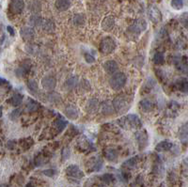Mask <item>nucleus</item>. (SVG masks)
Returning a JSON list of instances; mask_svg holds the SVG:
<instances>
[{
  "label": "nucleus",
  "instance_id": "obj_27",
  "mask_svg": "<svg viewBox=\"0 0 188 187\" xmlns=\"http://www.w3.org/2000/svg\"><path fill=\"white\" fill-rule=\"evenodd\" d=\"M176 86H178V89L181 91H183L184 93H186L187 90H188V84H187L186 78H180V79H178V80H177V82H176Z\"/></svg>",
  "mask_w": 188,
  "mask_h": 187
},
{
  "label": "nucleus",
  "instance_id": "obj_37",
  "mask_svg": "<svg viewBox=\"0 0 188 187\" xmlns=\"http://www.w3.org/2000/svg\"><path fill=\"white\" fill-rule=\"evenodd\" d=\"M26 51L27 53H29L30 55H35L38 51H39V48L37 45L35 44H27L26 45Z\"/></svg>",
  "mask_w": 188,
  "mask_h": 187
},
{
  "label": "nucleus",
  "instance_id": "obj_46",
  "mask_svg": "<svg viewBox=\"0 0 188 187\" xmlns=\"http://www.w3.org/2000/svg\"><path fill=\"white\" fill-rule=\"evenodd\" d=\"M7 30H8V32L10 34V36H14V35H15L14 30H13V28H12V26H9L7 27Z\"/></svg>",
  "mask_w": 188,
  "mask_h": 187
},
{
  "label": "nucleus",
  "instance_id": "obj_36",
  "mask_svg": "<svg viewBox=\"0 0 188 187\" xmlns=\"http://www.w3.org/2000/svg\"><path fill=\"white\" fill-rule=\"evenodd\" d=\"M179 137L182 141H186L187 139V123H185L179 132Z\"/></svg>",
  "mask_w": 188,
  "mask_h": 187
},
{
  "label": "nucleus",
  "instance_id": "obj_45",
  "mask_svg": "<svg viewBox=\"0 0 188 187\" xmlns=\"http://www.w3.org/2000/svg\"><path fill=\"white\" fill-rule=\"evenodd\" d=\"M15 141H13V140H9V141H8V143H7V148L8 149H9V150H13V148L15 147Z\"/></svg>",
  "mask_w": 188,
  "mask_h": 187
},
{
  "label": "nucleus",
  "instance_id": "obj_39",
  "mask_svg": "<svg viewBox=\"0 0 188 187\" xmlns=\"http://www.w3.org/2000/svg\"><path fill=\"white\" fill-rule=\"evenodd\" d=\"M102 180H103V182H105V183L109 184V183H111V182L114 181V176H113L112 174L107 173V174H105V175L102 176Z\"/></svg>",
  "mask_w": 188,
  "mask_h": 187
},
{
  "label": "nucleus",
  "instance_id": "obj_30",
  "mask_svg": "<svg viewBox=\"0 0 188 187\" xmlns=\"http://www.w3.org/2000/svg\"><path fill=\"white\" fill-rule=\"evenodd\" d=\"M28 9H29V10H31V12L38 13L39 12H41V5L39 1L34 0V1H31L28 4Z\"/></svg>",
  "mask_w": 188,
  "mask_h": 187
},
{
  "label": "nucleus",
  "instance_id": "obj_7",
  "mask_svg": "<svg viewBox=\"0 0 188 187\" xmlns=\"http://www.w3.org/2000/svg\"><path fill=\"white\" fill-rule=\"evenodd\" d=\"M26 7L24 0H12L9 5V9L12 14H20Z\"/></svg>",
  "mask_w": 188,
  "mask_h": 187
},
{
  "label": "nucleus",
  "instance_id": "obj_53",
  "mask_svg": "<svg viewBox=\"0 0 188 187\" xmlns=\"http://www.w3.org/2000/svg\"><path fill=\"white\" fill-rule=\"evenodd\" d=\"M0 144H1V142H0Z\"/></svg>",
  "mask_w": 188,
  "mask_h": 187
},
{
  "label": "nucleus",
  "instance_id": "obj_6",
  "mask_svg": "<svg viewBox=\"0 0 188 187\" xmlns=\"http://www.w3.org/2000/svg\"><path fill=\"white\" fill-rule=\"evenodd\" d=\"M41 84L45 90L52 91L56 89V86H57V79L56 77H54L52 75H47V76H44L41 79Z\"/></svg>",
  "mask_w": 188,
  "mask_h": 187
},
{
  "label": "nucleus",
  "instance_id": "obj_40",
  "mask_svg": "<svg viewBox=\"0 0 188 187\" xmlns=\"http://www.w3.org/2000/svg\"><path fill=\"white\" fill-rule=\"evenodd\" d=\"M102 167H103V161L101 160V158H97L93 164V170L99 171V170H101Z\"/></svg>",
  "mask_w": 188,
  "mask_h": 187
},
{
  "label": "nucleus",
  "instance_id": "obj_18",
  "mask_svg": "<svg viewBox=\"0 0 188 187\" xmlns=\"http://www.w3.org/2000/svg\"><path fill=\"white\" fill-rule=\"evenodd\" d=\"M55 6L59 12H66L71 7V1L70 0H57Z\"/></svg>",
  "mask_w": 188,
  "mask_h": 187
},
{
  "label": "nucleus",
  "instance_id": "obj_14",
  "mask_svg": "<svg viewBox=\"0 0 188 187\" xmlns=\"http://www.w3.org/2000/svg\"><path fill=\"white\" fill-rule=\"evenodd\" d=\"M115 26V18L111 15L106 16L102 22V28L105 31H110Z\"/></svg>",
  "mask_w": 188,
  "mask_h": 187
},
{
  "label": "nucleus",
  "instance_id": "obj_24",
  "mask_svg": "<svg viewBox=\"0 0 188 187\" xmlns=\"http://www.w3.org/2000/svg\"><path fill=\"white\" fill-rule=\"evenodd\" d=\"M9 102L12 106L17 107L22 104V102H23V95H21L20 93H15L12 98L9 99Z\"/></svg>",
  "mask_w": 188,
  "mask_h": 187
},
{
  "label": "nucleus",
  "instance_id": "obj_38",
  "mask_svg": "<svg viewBox=\"0 0 188 187\" xmlns=\"http://www.w3.org/2000/svg\"><path fill=\"white\" fill-rule=\"evenodd\" d=\"M183 6V0H171V7L175 9H181Z\"/></svg>",
  "mask_w": 188,
  "mask_h": 187
},
{
  "label": "nucleus",
  "instance_id": "obj_13",
  "mask_svg": "<svg viewBox=\"0 0 188 187\" xmlns=\"http://www.w3.org/2000/svg\"><path fill=\"white\" fill-rule=\"evenodd\" d=\"M137 140L138 142L139 149L143 150L148 146V135L145 131L138 132L137 134Z\"/></svg>",
  "mask_w": 188,
  "mask_h": 187
},
{
  "label": "nucleus",
  "instance_id": "obj_25",
  "mask_svg": "<svg viewBox=\"0 0 188 187\" xmlns=\"http://www.w3.org/2000/svg\"><path fill=\"white\" fill-rule=\"evenodd\" d=\"M176 65L177 68H178L179 71L186 73L187 72V61H186V58L183 57L182 58H179L178 60H176Z\"/></svg>",
  "mask_w": 188,
  "mask_h": 187
},
{
  "label": "nucleus",
  "instance_id": "obj_28",
  "mask_svg": "<svg viewBox=\"0 0 188 187\" xmlns=\"http://www.w3.org/2000/svg\"><path fill=\"white\" fill-rule=\"evenodd\" d=\"M28 71H29V66L24 64V65H21L19 68L16 69L15 73L18 77H24V76H26L27 74Z\"/></svg>",
  "mask_w": 188,
  "mask_h": 187
},
{
  "label": "nucleus",
  "instance_id": "obj_52",
  "mask_svg": "<svg viewBox=\"0 0 188 187\" xmlns=\"http://www.w3.org/2000/svg\"><path fill=\"white\" fill-rule=\"evenodd\" d=\"M0 9H1V4H0Z\"/></svg>",
  "mask_w": 188,
  "mask_h": 187
},
{
  "label": "nucleus",
  "instance_id": "obj_22",
  "mask_svg": "<svg viewBox=\"0 0 188 187\" xmlns=\"http://www.w3.org/2000/svg\"><path fill=\"white\" fill-rule=\"evenodd\" d=\"M105 158L110 161V162H114L118 159L119 157V153L118 151L115 150V149H111V148H109V149H106L105 151Z\"/></svg>",
  "mask_w": 188,
  "mask_h": 187
},
{
  "label": "nucleus",
  "instance_id": "obj_17",
  "mask_svg": "<svg viewBox=\"0 0 188 187\" xmlns=\"http://www.w3.org/2000/svg\"><path fill=\"white\" fill-rule=\"evenodd\" d=\"M173 144L168 141V140H164V141H161L160 143L156 145L155 147V150L156 151H159V152H163V151H168L171 148H172Z\"/></svg>",
  "mask_w": 188,
  "mask_h": 187
},
{
  "label": "nucleus",
  "instance_id": "obj_43",
  "mask_svg": "<svg viewBox=\"0 0 188 187\" xmlns=\"http://www.w3.org/2000/svg\"><path fill=\"white\" fill-rule=\"evenodd\" d=\"M85 59L87 63H94L95 62V58L93 56H91V55L86 53L85 54Z\"/></svg>",
  "mask_w": 188,
  "mask_h": 187
},
{
  "label": "nucleus",
  "instance_id": "obj_33",
  "mask_svg": "<svg viewBox=\"0 0 188 187\" xmlns=\"http://www.w3.org/2000/svg\"><path fill=\"white\" fill-rule=\"evenodd\" d=\"M137 157H133V158L125 161V162L123 163V164H122V167H123L124 168H128V169L130 168V169H132V168H134L137 166Z\"/></svg>",
  "mask_w": 188,
  "mask_h": 187
},
{
  "label": "nucleus",
  "instance_id": "obj_44",
  "mask_svg": "<svg viewBox=\"0 0 188 187\" xmlns=\"http://www.w3.org/2000/svg\"><path fill=\"white\" fill-rule=\"evenodd\" d=\"M55 173H56V171H55L54 169H47V170L43 171V174L45 176H48V177H53Z\"/></svg>",
  "mask_w": 188,
  "mask_h": 187
},
{
  "label": "nucleus",
  "instance_id": "obj_49",
  "mask_svg": "<svg viewBox=\"0 0 188 187\" xmlns=\"http://www.w3.org/2000/svg\"><path fill=\"white\" fill-rule=\"evenodd\" d=\"M2 83H5V80L2 79V78H0V85H2Z\"/></svg>",
  "mask_w": 188,
  "mask_h": 187
},
{
  "label": "nucleus",
  "instance_id": "obj_42",
  "mask_svg": "<svg viewBox=\"0 0 188 187\" xmlns=\"http://www.w3.org/2000/svg\"><path fill=\"white\" fill-rule=\"evenodd\" d=\"M61 157L62 159L65 161V160H67L69 157H70V150L68 148H64L62 150V152H61Z\"/></svg>",
  "mask_w": 188,
  "mask_h": 187
},
{
  "label": "nucleus",
  "instance_id": "obj_9",
  "mask_svg": "<svg viewBox=\"0 0 188 187\" xmlns=\"http://www.w3.org/2000/svg\"><path fill=\"white\" fill-rule=\"evenodd\" d=\"M64 114L70 119H77L79 117V110L73 104H68L64 109Z\"/></svg>",
  "mask_w": 188,
  "mask_h": 187
},
{
  "label": "nucleus",
  "instance_id": "obj_29",
  "mask_svg": "<svg viewBox=\"0 0 188 187\" xmlns=\"http://www.w3.org/2000/svg\"><path fill=\"white\" fill-rule=\"evenodd\" d=\"M86 22V19H85V16L81 13H78V14H75L73 18V25L77 26H83Z\"/></svg>",
  "mask_w": 188,
  "mask_h": 187
},
{
  "label": "nucleus",
  "instance_id": "obj_11",
  "mask_svg": "<svg viewBox=\"0 0 188 187\" xmlns=\"http://www.w3.org/2000/svg\"><path fill=\"white\" fill-rule=\"evenodd\" d=\"M99 105H100V103H99V101L97 100L96 98H90V100L87 101V105H86L87 112L88 114L95 113L99 108Z\"/></svg>",
  "mask_w": 188,
  "mask_h": 187
},
{
  "label": "nucleus",
  "instance_id": "obj_50",
  "mask_svg": "<svg viewBox=\"0 0 188 187\" xmlns=\"http://www.w3.org/2000/svg\"><path fill=\"white\" fill-rule=\"evenodd\" d=\"M2 117V107L0 106V118Z\"/></svg>",
  "mask_w": 188,
  "mask_h": 187
},
{
  "label": "nucleus",
  "instance_id": "obj_1",
  "mask_svg": "<svg viewBox=\"0 0 188 187\" xmlns=\"http://www.w3.org/2000/svg\"><path fill=\"white\" fill-rule=\"evenodd\" d=\"M127 81V76L123 72H116L109 79V85L114 90H120L123 89Z\"/></svg>",
  "mask_w": 188,
  "mask_h": 187
},
{
  "label": "nucleus",
  "instance_id": "obj_21",
  "mask_svg": "<svg viewBox=\"0 0 188 187\" xmlns=\"http://www.w3.org/2000/svg\"><path fill=\"white\" fill-rule=\"evenodd\" d=\"M139 106L142 111L150 112L153 108V104L151 100H149V99H143V100H141L139 103Z\"/></svg>",
  "mask_w": 188,
  "mask_h": 187
},
{
  "label": "nucleus",
  "instance_id": "obj_35",
  "mask_svg": "<svg viewBox=\"0 0 188 187\" xmlns=\"http://www.w3.org/2000/svg\"><path fill=\"white\" fill-rule=\"evenodd\" d=\"M47 98H48V101L51 103H58L61 100L60 95L57 92H51L50 94L47 95Z\"/></svg>",
  "mask_w": 188,
  "mask_h": 187
},
{
  "label": "nucleus",
  "instance_id": "obj_20",
  "mask_svg": "<svg viewBox=\"0 0 188 187\" xmlns=\"http://www.w3.org/2000/svg\"><path fill=\"white\" fill-rule=\"evenodd\" d=\"M77 84H78V77L75 75L72 76V77H70L69 79H67V81L65 82L64 84V87L66 90H73L74 87L77 86Z\"/></svg>",
  "mask_w": 188,
  "mask_h": 187
},
{
  "label": "nucleus",
  "instance_id": "obj_4",
  "mask_svg": "<svg viewBox=\"0 0 188 187\" xmlns=\"http://www.w3.org/2000/svg\"><path fill=\"white\" fill-rule=\"evenodd\" d=\"M66 175L70 179V181L78 182L84 177L83 171L76 166V164H71L67 168H66Z\"/></svg>",
  "mask_w": 188,
  "mask_h": 187
},
{
  "label": "nucleus",
  "instance_id": "obj_15",
  "mask_svg": "<svg viewBox=\"0 0 188 187\" xmlns=\"http://www.w3.org/2000/svg\"><path fill=\"white\" fill-rule=\"evenodd\" d=\"M126 118H127L128 124H129L130 126H132V127L137 129V128H140V127L142 126V122H141L140 118H139L137 116H136V115H133V114L128 115V116L126 117Z\"/></svg>",
  "mask_w": 188,
  "mask_h": 187
},
{
  "label": "nucleus",
  "instance_id": "obj_26",
  "mask_svg": "<svg viewBox=\"0 0 188 187\" xmlns=\"http://www.w3.org/2000/svg\"><path fill=\"white\" fill-rule=\"evenodd\" d=\"M42 18L37 14H34V15H32L30 18H29V24L30 26H37V27H41V24H42Z\"/></svg>",
  "mask_w": 188,
  "mask_h": 187
},
{
  "label": "nucleus",
  "instance_id": "obj_19",
  "mask_svg": "<svg viewBox=\"0 0 188 187\" xmlns=\"http://www.w3.org/2000/svg\"><path fill=\"white\" fill-rule=\"evenodd\" d=\"M41 27L45 32L51 33V32H53L55 30V28H56V26H55V23L52 20H50V19H43Z\"/></svg>",
  "mask_w": 188,
  "mask_h": 187
},
{
  "label": "nucleus",
  "instance_id": "obj_5",
  "mask_svg": "<svg viewBox=\"0 0 188 187\" xmlns=\"http://www.w3.org/2000/svg\"><path fill=\"white\" fill-rule=\"evenodd\" d=\"M147 28V23L143 19H137L134 24L128 27V31L133 35H139Z\"/></svg>",
  "mask_w": 188,
  "mask_h": 187
},
{
  "label": "nucleus",
  "instance_id": "obj_3",
  "mask_svg": "<svg viewBox=\"0 0 188 187\" xmlns=\"http://www.w3.org/2000/svg\"><path fill=\"white\" fill-rule=\"evenodd\" d=\"M117 43L111 37H105L100 42V51L104 55H110L115 51Z\"/></svg>",
  "mask_w": 188,
  "mask_h": 187
},
{
  "label": "nucleus",
  "instance_id": "obj_48",
  "mask_svg": "<svg viewBox=\"0 0 188 187\" xmlns=\"http://www.w3.org/2000/svg\"><path fill=\"white\" fill-rule=\"evenodd\" d=\"M26 187H34V185H33L32 183H27V184L26 185Z\"/></svg>",
  "mask_w": 188,
  "mask_h": 187
},
{
  "label": "nucleus",
  "instance_id": "obj_8",
  "mask_svg": "<svg viewBox=\"0 0 188 187\" xmlns=\"http://www.w3.org/2000/svg\"><path fill=\"white\" fill-rule=\"evenodd\" d=\"M148 15L151 21L153 23H159L162 20V13L155 6H151L148 9Z\"/></svg>",
  "mask_w": 188,
  "mask_h": 187
},
{
  "label": "nucleus",
  "instance_id": "obj_10",
  "mask_svg": "<svg viewBox=\"0 0 188 187\" xmlns=\"http://www.w3.org/2000/svg\"><path fill=\"white\" fill-rule=\"evenodd\" d=\"M20 36L25 41H31L35 37V31L30 26H25L22 27L20 30Z\"/></svg>",
  "mask_w": 188,
  "mask_h": 187
},
{
  "label": "nucleus",
  "instance_id": "obj_51",
  "mask_svg": "<svg viewBox=\"0 0 188 187\" xmlns=\"http://www.w3.org/2000/svg\"><path fill=\"white\" fill-rule=\"evenodd\" d=\"M0 187H7L5 184H0Z\"/></svg>",
  "mask_w": 188,
  "mask_h": 187
},
{
  "label": "nucleus",
  "instance_id": "obj_12",
  "mask_svg": "<svg viewBox=\"0 0 188 187\" xmlns=\"http://www.w3.org/2000/svg\"><path fill=\"white\" fill-rule=\"evenodd\" d=\"M104 69L109 74H115L119 70V65L115 60H108L104 63Z\"/></svg>",
  "mask_w": 188,
  "mask_h": 187
},
{
  "label": "nucleus",
  "instance_id": "obj_16",
  "mask_svg": "<svg viewBox=\"0 0 188 187\" xmlns=\"http://www.w3.org/2000/svg\"><path fill=\"white\" fill-rule=\"evenodd\" d=\"M67 124H68L67 120H66V119H65L63 117H61V116H59V117L56 118V120L54 122V127L56 128V130H57L58 132H62V131L66 128Z\"/></svg>",
  "mask_w": 188,
  "mask_h": 187
},
{
  "label": "nucleus",
  "instance_id": "obj_41",
  "mask_svg": "<svg viewBox=\"0 0 188 187\" xmlns=\"http://www.w3.org/2000/svg\"><path fill=\"white\" fill-rule=\"evenodd\" d=\"M21 115V109L20 108H16L14 109L13 111L9 114V118L10 119H12V120H15L16 118H18Z\"/></svg>",
  "mask_w": 188,
  "mask_h": 187
},
{
  "label": "nucleus",
  "instance_id": "obj_32",
  "mask_svg": "<svg viewBox=\"0 0 188 187\" xmlns=\"http://www.w3.org/2000/svg\"><path fill=\"white\" fill-rule=\"evenodd\" d=\"M27 112L29 113H33V112H36L38 108H39V104L35 102V101H33V100H29L27 104Z\"/></svg>",
  "mask_w": 188,
  "mask_h": 187
},
{
  "label": "nucleus",
  "instance_id": "obj_31",
  "mask_svg": "<svg viewBox=\"0 0 188 187\" xmlns=\"http://www.w3.org/2000/svg\"><path fill=\"white\" fill-rule=\"evenodd\" d=\"M153 62L157 64V65H162L165 63V56L162 52H156L154 54V56L152 58Z\"/></svg>",
  "mask_w": 188,
  "mask_h": 187
},
{
  "label": "nucleus",
  "instance_id": "obj_23",
  "mask_svg": "<svg viewBox=\"0 0 188 187\" xmlns=\"http://www.w3.org/2000/svg\"><path fill=\"white\" fill-rule=\"evenodd\" d=\"M101 111L104 115H111L114 112L113 105L108 102H104L101 105Z\"/></svg>",
  "mask_w": 188,
  "mask_h": 187
},
{
  "label": "nucleus",
  "instance_id": "obj_2",
  "mask_svg": "<svg viewBox=\"0 0 188 187\" xmlns=\"http://www.w3.org/2000/svg\"><path fill=\"white\" fill-rule=\"evenodd\" d=\"M113 108L114 111L119 114H124L128 111L130 108V104L127 100V98L124 96H118L114 99L113 101Z\"/></svg>",
  "mask_w": 188,
  "mask_h": 187
},
{
  "label": "nucleus",
  "instance_id": "obj_34",
  "mask_svg": "<svg viewBox=\"0 0 188 187\" xmlns=\"http://www.w3.org/2000/svg\"><path fill=\"white\" fill-rule=\"evenodd\" d=\"M27 89L30 92L36 93L38 91V83L35 80H29L27 82Z\"/></svg>",
  "mask_w": 188,
  "mask_h": 187
},
{
  "label": "nucleus",
  "instance_id": "obj_47",
  "mask_svg": "<svg viewBox=\"0 0 188 187\" xmlns=\"http://www.w3.org/2000/svg\"><path fill=\"white\" fill-rule=\"evenodd\" d=\"M183 17H184V18H183V20H182V19H181V21H182V24H183V25L186 27V26H187V16H186V13H184Z\"/></svg>",
  "mask_w": 188,
  "mask_h": 187
}]
</instances>
